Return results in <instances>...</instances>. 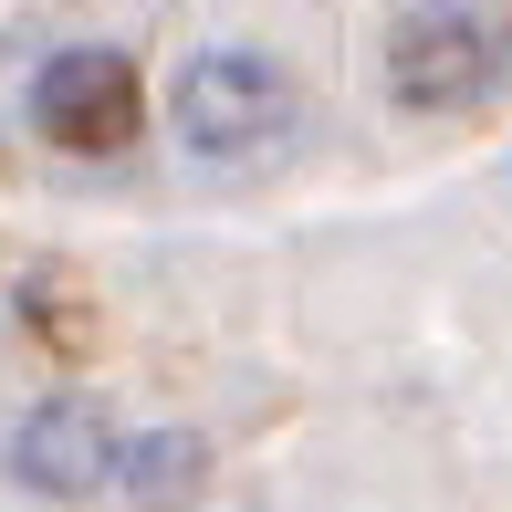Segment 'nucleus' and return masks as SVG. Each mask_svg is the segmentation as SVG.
I'll list each match as a JSON object with an SVG mask.
<instances>
[{
    "mask_svg": "<svg viewBox=\"0 0 512 512\" xmlns=\"http://www.w3.org/2000/svg\"><path fill=\"white\" fill-rule=\"evenodd\" d=\"M293 74L272 53H199L189 74H178V136H189L199 157H272L293 136Z\"/></svg>",
    "mask_w": 512,
    "mask_h": 512,
    "instance_id": "nucleus-1",
    "label": "nucleus"
},
{
    "mask_svg": "<svg viewBox=\"0 0 512 512\" xmlns=\"http://www.w3.org/2000/svg\"><path fill=\"white\" fill-rule=\"evenodd\" d=\"M387 84H398L408 115H471L502 95V32L481 11H460V0H429L387 42Z\"/></svg>",
    "mask_w": 512,
    "mask_h": 512,
    "instance_id": "nucleus-2",
    "label": "nucleus"
},
{
    "mask_svg": "<svg viewBox=\"0 0 512 512\" xmlns=\"http://www.w3.org/2000/svg\"><path fill=\"white\" fill-rule=\"evenodd\" d=\"M32 126L74 157H126L136 126H147V95H136L126 53H53L32 74Z\"/></svg>",
    "mask_w": 512,
    "mask_h": 512,
    "instance_id": "nucleus-3",
    "label": "nucleus"
},
{
    "mask_svg": "<svg viewBox=\"0 0 512 512\" xmlns=\"http://www.w3.org/2000/svg\"><path fill=\"white\" fill-rule=\"evenodd\" d=\"M115 460H126V439H115V418H105L95 398H53V408H32V418H21V439H11V471L32 481V492H53V502L105 492Z\"/></svg>",
    "mask_w": 512,
    "mask_h": 512,
    "instance_id": "nucleus-4",
    "label": "nucleus"
},
{
    "mask_svg": "<svg viewBox=\"0 0 512 512\" xmlns=\"http://www.w3.org/2000/svg\"><path fill=\"white\" fill-rule=\"evenodd\" d=\"M199 481H209V439L199 429H147V439H126V460H115V492L136 512H189Z\"/></svg>",
    "mask_w": 512,
    "mask_h": 512,
    "instance_id": "nucleus-5",
    "label": "nucleus"
},
{
    "mask_svg": "<svg viewBox=\"0 0 512 512\" xmlns=\"http://www.w3.org/2000/svg\"><path fill=\"white\" fill-rule=\"evenodd\" d=\"M21 314L42 324L53 356H84V345H95V314H84V293L63 283V272H32V283H21Z\"/></svg>",
    "mask_w": 512,
    "mask_h": 512,
    "instance_id": "nucleus-6",
    "label": "nucleus"
}]
</instances>
